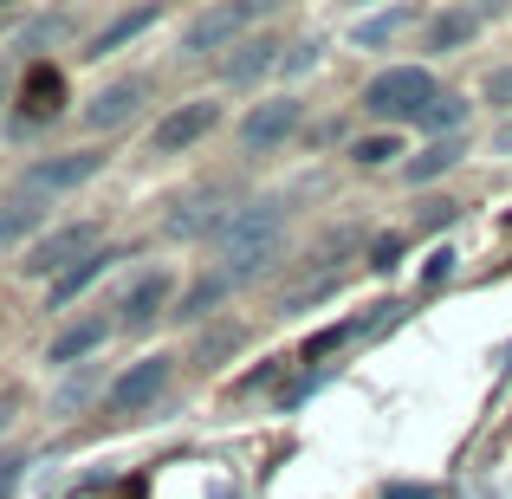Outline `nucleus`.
I'll return each instance as SVG.
<instances>
[{
    "mask_svg": "<svg viewBox=\"0 0 512 499\" xmlns=\"http://www.w3.org/2000/svg\"><path fill=\"white\" fill-rule=\"evenodd\" d=\"M279 234H286V201H247V208L227 214V227L214 234L227 286H247V279L279 253Z\"/></svg>",
    "mask_w": 512,
    "mask_h": 499,
    "instance_id": "obj_1",
    "label": "nucleus"
},
{
    "mask_svg": "<svg viewBox=\"0 0 512 499\" xmlns=\"http://www.w3.org/2000/svg\"><path fill=\"white\" fill-rule=\"evenodd\" d=\"M435 72L428 65H389V72H376L370 85H363V111L370 117H422L428 104H435Z\"/></svg>",
    "mask_w": 512,
    "mask_h": 499,
    "instance_id": "obj_2",
    "label": "nucleus"
},
{
    "mask_svg": "<svg viewBox=\"0 0 512 499\" xmlns=\"http://www.w3.org/2000/svg\"><path fill=\"white\" fill-rule=\"evenodd\" d=\"M98 240H104V227L98 221H72V227H52V234H39L33 247H26V273H39V279H59V273H72L78 260H91L98 253Z\"/></svg>",
    "mask_w": 512,
    "mask_h": 499,
    "instance_id": "obj_3",
    "label": "nucleus"
},
{
    "mask_svg": "<svg viewBox=\"0 0 512 499\" xmlns=\"http://www.w3.org/2000/svg\"><path fill=\"white\" fill-rule=\"evenodd\" d=\"M98 169H104V156H98V150H65V156H46V163H33V169L20 175V201L72 195V188H85Z\"/></svg>",
    "mask_w": 512,
    "mask_h": 499,
    "instance_id": "obj_4",
    "label": "nucleus"
},
{
    "mask_svg": "<svg viewBox=\"0 0 512 499\" xmlns=\"http://www.w3.org/2000/svg\"><path fill=\"white\" fill-rule=\"evenodd\" d=\"M253 20H260V0H227V7H208V13H195V20L182 26V52H188V59L221 52L227 39H240Z\"/></svg>",
    "mask_w": 512,
    "mask_h": 499,
    "instance_id": "obj_5",
    "label": "nucleus"
},
{
    "mask_svg": "<svg viewBox=\"0 0 512 499\" xmlns=\"http://www.w3.org/2000/svg\"><path fill=\"white\" fill-rule=\"evenodd\" d=\"M169 376H175V363H169V357H137V363H130V370L111 383L104 409H111V415H143V409H150V402L169 389Z\"/></svg>",
    "mask_w": 512,
    "mask_h": 499,
    "instance_id": "obj_6",
    "label": "nucleus"
},
{
    "mask_svg": "<svg viewBox=\"0 0 512 499\" xmlns=\"http://www.w3.org/2000/svg\"><path fill=\"white\" fill-rule=\"evenodd\" d=\"M214 124H221V104H208V98L175 104L169 117H156V130H150V156H182L188 143H201Z\"/></svg>",
    "mask_w": 512,
    "mask_h": 499,
    "instance_id": "obj_7",
    "label": "nucleus"
},
{
    "mask_svg": "<svg viewBox=\"0 0 512 499\" xmlns=\"http://www.w3.org/2000/svg\"><path fill=\"white\" fill-rule=\"evenodd\" d=\"M299 124H305V104L299 98H266V104H253V111L240 117V143L266 156V150H279Z\"/></svg>",
    "mask_w": 512,
    "mask_h": 499,
    "instance_id": "obj_8",
    "label": "nucleus"
},
{
    "mask_svg": "<svg viewBox=\"0 0 512 499\" xmlns=\"http://www.w3.org/2000/svg\"><path fill=\"white\" fill-rule=\"evenodd\" d=\"M143 104H150V78H117V85H104L98 98L85 104V124L91 130H124Z\"/></svg>",
    "mask_w": 512,
    "mask_h": 499,
    "instance_id": "obj_9",
    "label": "nucleus"
},
{
    "mask_svg": "<svg viewBox=\"0 0 512 499\" xmlns=\"http://www.w3.org/2000/svg\"><path fill=\"white\" fill-rule=\"evenodd\" d=\"M169 299H175V273H169V266H156V273H143L137 286L124 292V305H117V325H124V331H143L150 318L169 312Z\"/></svg>",
    "mask_w": 512,
    "mask_h": 499,
    "instance_id": "obj_10",
    "label": "nucleus"
},
{
    "mask_svg": "<svg viewBox=\"0 0 512 499\" xmlns=\"http://www.w3.org/2000/svg\"><path fill=\"white\" fill-rule=\"evenodd\" d=\"M279 52H286L279 39H240V46L221 59V78L227 85H253V78H266L279 65Z\"/></svg>",
    "mask_w": 512,
    "mask_h": 499,
    "instance_id": "obj_11",
    "label": "nucleus"
},
{
    "mask_svg": "<svg viewBox=\"0 0 512 499\" xmlns=\"http://www.w3.org/2000/svg\"><path fill=\"white\" fill-rule=\"evenodd\" d=\"M409 26H415V7H409V0H396V7H376V13H363V20L350 26V39H357L363 52H383L389 39H396V33H409Z\"/></svg>",
    "mask_w": 512,
    "mask_h": 499,
    "instance_id": "obj_12",
    "label": "nucleus"
},
{
    "mask_svg": "<svg viewBox=\"0 0 512 499\" xmlns=\"http://www.w3.org/2000/svg\"><path fill=\"white\" fill-rule=\"evenodd\" d=\"M104 337H111V318H78V325H65L52 337L46 363H78V357H91V350H104Z\"/></svg>",
    "mask_w": 512,
    "mask_h": 499,
    "instance_id": "obj_13",
    "label": "nucleus"
},
{
    "mask_svg": "<svg viewBox=\"0 0 512 499\" xmlns=\"http://www.w3.org/2000/svg\"><path fill=\"white\" fill-rule=\"evenodd\" d=\"M59 98H65V78L52 72V65H33V72H26V85H20V104L33 117H52V111H59Z\"/></svg>",
    "mask_w": 512,
    "mask_h": 499,
    "instance_id": "obj_14",
    "label": "nucleus"
},
{
    "mask_svg": "<svg viewBox=\"0 0 512 499\" xmlns=\"http://www.w3.org/2000/svg\"><path fill=\"white\" fill-rule=\"evenodd\" d=\"M39 214H46L39 201H20V195H7V201H0V253H13V247H20V240L39 227Z\"/></svg>",
    "mask_w": 512,
    "mask_h": 499,
    "instance_id": "obj_15",
    "label": "nucleus"
},
{
    "mask_svg": "<svg viewBox=\"0 0 512 499\" xmlns=\"http://www.w3.org/2000/svg\"><path fill=\"white\" fill-rule=\"evenodd\" d=\"M111 260H117V253H111V247H98L91 260H78L72 273H59V279H52V312H59V305H72L78 292H85V286H91V279H98V273H104Z\"/></svg>",
    "mask_w": 512,
    "mask_h": 499,
    "instance_id": "obj_16",
    "label": "nucleus"
},
{
    "mask_svg": "<svg viewBox=\"0 0 512 499\" xmlns=\"http://www.w3.org/2000/svg\"><path fill=\"white\" fill-rule=\"evenodd\" d=\"M474 13H461V7H454V13H435V20H428V52H461L467 46V39H474Z\"/></svg>",
    "mask_w": 512,
    "mask_h": 499,
    "instance_id": "obj_17",
    "label": "nucleus"
},
{
    "mask_svg": "<svg viewBox=\"0 0 512 499\" xmlns=\"http://www.w3.org/2000/svg\"><path fill=\"white\" fill-rule=\"evenodd\" d=\"M143 26H156V7H130L124 20H111V26H104L98 39H91V52H85V59H104V52H117L124 39H137Z\"/></svg>",
    "mask_w": 512,
    "mask_h": 499,
    "instance_id": "obj_18",
    "label": "nucleus"
},
{
    "mask_svg": "<svg viewBox=\"0 0 512 499\" xmlns=\"http://www.w3.org/2000/svg\"><path fill=\"white\" fill-rule=\"evenodd\" d=\"M461 156H467V143H461V137H448V143H428V150L409 163V182H441V175H448L454 163H461Z\"/></svg>",
    "mask_w": 512,
    "mask_h": 499,
    "instance_id": "obj_19",
    "label": "nucleus"
},
{
    "mask_svg": "<svg viewBox=\"0 0 512 499\" xmlns=\"http://www.w3.org/2000/svg\"><path fill=\"white\" fill-rule=\"evenodd\" d=\"M415 124H422V130H428V137H435V143H448L454 130L467 124V98H448V91H441V98L428 104V111L415 117Z\"/></svg>",
    "mask_w": 512,
    "mask_h": 499,
    "instance_id": "obj_20",
    "label": "nucleus"
},
{
    "mask_svg": "<svg viewBox=\"0 0 512 499\" xmlns=\"http://www.w3.org/2000/svg\"><path fill=\"white\" fill-rule=\"evenodd\" d=\"M72 33H78L72 13H39V20L20 33V46H26V52H46V46H59V39H72Z\"/></svg>",
    "mask_w": 512,
    "mask_h": 499,
    "instance_id": "obj_21",
    "label": "nucleus"
},
{
    "mask_svg": "<svg viewBox=\"0 0 512 499\" xmlns=\"http://www.w3.org/2000/svg\"><path fill=\"white\" fill-rule=\"evenodd\" d=\"M227 292H234V286H227L221 273H214V279H201V286H195V292L182 299V312H175V318H201V312H214V305H221Z\"/></svg>",
    "mask_w": 512,
    "mask_h": 499,
    "instance_id": "obj_22",
    "label": "nucleus"
},
{
    "mask_svg": "<svg viewBox=\"0 0 512 499\" xmlns=\"http://www.w3.org/2000/svg\"><path fill=\"white\" fill-rule=\"evenodd\" d=\"M350 156H357L363 169H383L389 156H402V137H389V130H383V137H363V143H357V150H350Z\"/></svg>",
    "mask_w": 512,
    "mask_h": 499,
    "instance_id": "obj_23",
    "label": "nucleus"
},
{
    "mask_svg": "<svg viewBox=\"0 0 512 499\" xmlns=\"http://www.w3.org/2000/svg\"><path fill=\"white\" fill-rule=\"evenodd\" d=\"M279 65H286L292 78H299V72H312V65H318V39H299V46H286V59H279Z\"/></svg>",
    "mask_w": 512,
    "mask_h": 499,
    "instance_id": "obj_24",
    "label": "nucleus"
},
{
    "mask_svg": "<svg viewBox=\"0 0 512 499\" xmlns=\"http://www.w3.org/2000/svg\"><path fill=\"white\" fill-rule=\"evenodd\" d=\"M487 104H500V111L512 117V65H500V72L487 78Z\"/></svg>",
    "mask_w": 512,
    "mask_h": 499,
    "instance_id": "obj_25",
    "label": "nucleus"
},
{
    "mask_svg": "<svg viewBox=\"0 0 512 499\" xmlns=\"http://www.w3.org/2000/svg\"><path fill=\"white\" fill-rule=\"evenodd\" d=\"M20 454H0V499H13V487H20Z\"/></svg>",
    "mask_w": 512,
    "mask_h": 499,
    "instance_id": "obj_26",
    "label": "nucleus"
},
{
    "mask_svg": "<svg viewBox=\"0 0 512 499\" xmlns=\"http://www.w3.org/2000/svg\"><path fill=\"white\" fill-rule=\"evenodd\" d=\"M396 260H402V240H376V260H370L376 273H389V266H396Z\"/></svg>",
    "mask_w": 512,
    "mask_h": 499,
    "instance_id": "obj_27",
    "label": "nucleus"
},
{
    "mask_svg": "<svg viewBox=\"0 0 512 499\" xmlns=\"http://www.w3.org/2000/svg\"><path fill=\"white\" fill-rule=\"evenodd\" d=\"M91 396V376H78V383H65V396H59V409H78V402Z\"/></svg>",
    "mask_w": 512,
    "mask_h": 499,
    "instance_id": "obj_28",
    "label": "nucleus"
},
{
    "mask_svg": "<svg viewBox=\"0 0 512 499\" xmlns=\"http://www.w3.org/2000/svg\"><path fill=\"white\" fill-rule=\"evenodd\" d=\"M448 266H454V247H435V260H428V279H448Z\"/></svg>",
    "mask_w": 512,
    "mask_h": 499,
    "instance_id": "obj_29",
    "label": "nucleus"
},
{
    "mask_svg": "<svg viewBox=\"0 0 512 499\" xmlns=\"http://www.w3.org/2000/svg\"><path fill=\"white\" fill-rule=\"evenodd\" d=\"M493 156H512V117H506L500 130H493Z\"/></svg>",
    "mask_w": 512,
    "mask_h": 499,
    "instance_id": "obj_30",
    "label": "nucleus"
},
{
    "mask_svg": "<svg viewBox=\"0 0 512 499\" xmlns=\"http://www.w3.org/2000/svg\"><path fill=\"white\" fill-rule=\"evenodd\" d=\"M389 499H428L422 487H389Z\"/></svg>",
    "mask_w": 512,
    "mask_h": 499,
    "instance_id": "obj_31",
    "label": "nucleus"
},
{
    "mask_svg": "<svg viewBox=\"0 0 512 499\" xmlns=\"http://www.w3.org/2000/svg\"><path fill=\"white\" fill-rule=\"evenodd\" d=\"M0 98H7V72H0Z\"/></svg>",
    "mask_w": 512,
    "mask_h": 499,
    "instance_id": "obj_32",
    "label": "nucleus"
}]
</instances>
